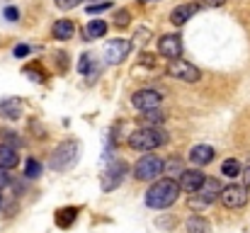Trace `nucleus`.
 Here are the masks:
<instances>
[{"label":"nucleus","instance_id":"nucleus-1","mask_svg":"<svg viewBox=\"0 0 250 233\" xmlns=\"http://www.w3.org/2000/svg\"><path fill=\"white\" fill-rule=\"evenodd\" d=\"M180 192L182 190H180V182L177 180H172V177H158V180H153V185L146 192V204L151 209H167V207H172L177 202Z\"/></svg>","mask_w":250,"mask_h":233},{"label":"nucleus","instance_id":"nucleus-30","mask_svg":"<svg viewBox=\"0 0 250 233\" xmlns=\"http://www.w3.org/2000/svg\"><path fill=\"white\" fill-rule=\"evenodd\" d=\"M139 64H144V66H148V68H153V66H158V61H156V56H151V54H141V56H139Z\"/></svg>","mask_w":250,"mask_h":233},{"label":"nucleus","instance_id":"nucleus-25","mask_svg":"<svg viewBox=\"0 0 250 233\" xmlns=\"http://www.w3.org/2000/svg\"><path fill=\"white\" fill-rule=\"evenodd\" d=\"M129 22H131V15H129V10H117V12H114V27H117V29H124V27H129Z\"/></svg>","mask_w":250,"mask_h":233},{"label":"nucleus","instance_id":"nucleus-26","mask_svg":"<svg viewBox=\"0 0 250 233\" xmlns=\"http://www.w3.org/2000/svg\"><path fill=\"white\" fill-rule=\"evenodd\" d=\"M166 172L170 175V177H172V180H177V177L185 172V170H182V163H180L177 158H172L170 163H166Z\"/></svg>","mask_w":250,"mask_h":233},{"label":"nucleus","instance_id":"nucleus-5","mask_svg":"<svg viewBox=\"0 0 250 233\" xmlns=\"http://www.w3.org/2000/svg\"><path fill=\"white\" fill-rule=\"evenodd\" d=\"M126 172H129V165H126L124 160H114V163H109L107 170L100 175V187H102V192H114V190L124 182Z\"/></svg>","mask_w":250,"mask_h":233},{"label":"nucleus","instance_id":"nucleus-31","mask_svg":"<svg viewBox=\"0 0 250 233\" xmlns=\"http://www.w3.org/2000/svg\"><path fill=\"white\" fill-rule=\"evenodd\" d=\"M2 144H7V146H20V144H22V139H20L17 134L7 131V134H5V139H2Z\"/></svg>","mask_w":250,"mask_h":233},{"label":"nucleus","instance_id":"nucleus-11","mask_svg":"<svg viewBox=\"0 0 250 233\" xmlns=\"http://www.w3.org/2000/svg\"><path fill=\"white\" fill-rule=\"evenodd\" d=\"M158 54L166 56V59H180L182 54V37L180 34H163L158 39Z\"/></svg>","mask_w":250,"mask_h":233},{"label":"nucleus","instance_id":"nucleus-9","mask_svg":"<svg viewBox=\"0 0 250 233\" xmlns=\"http://www.w3.org/2000/svg\"><path fill=\"white\" fill-rule=\"evenodd\" d=\"M131 54V42L129 39H112L107 46H104V59H107V64H112V66H117V64H122L126 56Z\"/></svg>","mask_w":250,"mask_h":233},{"label":"nucleus","instance_id":"nucleus-17","mask_svg":"<svg viewBox=\"0 0 250 233\" xmlns=\"http://www.w3.org/2000/svg\"><path fill=\"white\" fill-rule=\"evenodd\" d=\"M73 32H76V27H73V22H71V20H59V22L51 27V34H54V39H59V42L71 39V37H73Z\"/></svg>","mask_w":250,"mask_h":233},{"label":"nucleus","instance_id":"nucleus-18","mask_svg":"<svg viewBox=\"0 0 250 233\" xmlns=\"http://www.w3.org/2000/svg\"><path fill=\"white\" fill-rule=\"evenodd\" d=\"M76 219H78V209L76 207H63V209L56 212V224L61 229H71L76 224Z\"/></svg>","mask_w":250,"mask_h":233},{"label":"nucleus","instance_id":"nucleus-37","mask_svg":"<svg viewBox=\"0 0 250 233\" xmlns=\"http://www.w3.org/2000/svg\"><path fill=\"white\" fill-rule=\"evenodd\" d=\"M139 2H153V0H139Z\"/></svg>","mask_w":250,"mask_h":233},{"label":"nucleus","instance_id":"nucleus-14","mask_svg":"<svg viewBox=\"0 0 250 233\" xmlns=\"http://www.w3.org/2000/svg\"><path fill=\"white\" fill-rule=\"evenodd\" d=\"M214 155H216V151H214L211 146H207V144H197V146L189 151V163L197 165V168H202V165H209V163L214 160Z\"/></svg>","mask_w":250,"mask_h":233},{"label":"nucleus","instance_id":"nucleus-4","mask_svg":"<svg viewBox=\"0 0 250 233\" xmlns=\"http://www.w3.org/2000/svg\"><path fill=\"white\" fill-rule=\"evenodd\" d=\"M161 175H166V160L161 155H144L134 165V177L136 180L148 182V180H158Z\"/></svg>","mask_w":250,"mask_h":233},{"label":"nucleus","instance_id":"nucleus-7","mask_svg":"<svg viewBox=\"0 0 250 233\" xmlns=\"http://www.w3.org/2000/svg\"><path fill=\"white\" fill-rule=\"evenodd\" d=\"M166 73L170 78H175V80H182V83H197V80L202 78L199 68H197L194 64L185 61V59H172V61L167 64Z\"/></svg>","mask_w":250,"mask_h":233},{"label":"nucleus","instance_id":"nucleus-21","mask_svg":"<svg viewBox=\"0 0 250 233\" xmlns=\"http://www.w3.org/2000/svg\"><path fill=\"white\" fill-rule=\"evenodd\" d=\"M221 175H226V177L236 180V177H241V175H243V165H241L236 158H229V160H224V163H221Z\"/></svg>","mask_w":250,"mask_h":233},{"label":"nucleus","instance_id":"nucleus-35","mask_svg":"<svg viewBox=\"0 0 250 233\" xmlns=\"http://www.w3.org/2000/svg\"><path fill=\"white\" fill-rule=\"evenodd\" d=\"M5 17H7L10 22H15V20H17V10H15V7H7V10H5Z\"/></svg>","mask_w":250,"mask_h":233},{"label":"nucleus","instance_id":"nucleus-27","mask_svg":"<svg viewBox=\"0 0 250 233\" xmlns=\"http://www.w3.org/2000/svg\"><path fill=\"white\" fill-rule=\"evenodd\" d=\"M24 73H27L29 78H32L34 83H42V80L46 78V73H44V71H39L37 66H27V68H24Z\"/></svg>","mask_w":250,"mask_h":233},{"label":"nucleus","instance_id":"nucleus-38","mask_svg":"<svg viewBox=\"0 0 250 233\" xmlns=\"http://www.w3.org/2000/svg\"><path fill=\"white\" fill-rule=\"evenodd\" d=\"M0 207H2V197H0Z\"/></svg>","mask_w":250,"mask_h":233},{"label":"nucleus","instance_id":"nucleus-13","mask_svg":"<svg viewBox=\"0 0 250 233\" xmlns=\"http://www.w3.org/2000/svg\"><path fill=\"white\" fill-rule=\"evenodd\" d=\"M22 112H24V102L20 97H5L0 102V117L5 119H20Z\"/></svg>","mask_w":250,"mask_h":233},{"label":"nucleus","instance_id":"nucleus-34","mask_svg":"<svg viewBox=\"0 0 250 233\" xmlns=\"http://www.w3.org/2000/svg\"><path fill=\"white\" fill-rule=\"evenodd\" d=\"M226 0H199V5H204V7H221Z\"/></svg>","mask_w":250,"mask_h":233},{"label":"nucleus","instance_id":"nucleus-12","mask_svg":"<svg viewBox=\"0 0 250 233\" xmlns=\"http://www.w3.org/2000/svg\"><path fill=\"white\" fill-rule=\"evenodd\" d=\"M204 180H207V175L202 172V170H185L180 177H177V182H180V190L182 192H189V194H197V190L204 185Z\"/></svg>","mask_w":250,"mask_h":233},{"label":"nucleus","instance_id":"nucleus-8","mask_svg":"<svg viewBox=\"0 0 250 233\" xmlns=\"http://www.w3.org/2000/svg\"><path fill=\"white\" fill-rule=\"evenodd\" d=\"M248 190H246V185H226L224 190H221V204L226 207V209H243L246 204H248Z\"/></svg>","mask_w":250,"mask_h":233},{"label":"nucleus","instance_id":"nucleus-22","mask_svg":"<svg viewBox=\"0 0 250 233\" xmlns=\"http://www.w3.org/2000/svg\"><path fill=\"white\" fill-rule=\"evenodd\" d=\"M85 34H87V39H100V37H104V34H107V22H104V20H90Z\"/></svg>","mask_w":250,"mask_h":233},{"label":"nucleus","instance_id":"nucleus-33","mask_svg":"<svg viewBox=\"0 0 250 233\" xmlns=\"http://www.w3.org/2000/svg\"><path fill=\"white\" fill-rule=\"evenodd\" d=\"M12 54H15L17 59H24V56L29 54V46H27V44H20V46H15V51H12Z\"/></svg>","mask_w":250,"mask_h":233},{"label":"nucleus","instance_id":"nucleus-32","mask_svg":"<svg viewBox=\"0 0 250 233\" xmlns=\"http://www.w3.org/2000/svg\"><path fill=\"white\" fill-rule=\"evenodd\" d=\"M10 182H12V175H10V170H7V168H0V190H2V187H7Z\"/></svg>","mask_w":250,"mask_h":233},{"label":"nucleus","instance_id":"nucleus-2","mask_svg":"<svg viewBox=\"0 0 250 233\" xmlns=\"http://www.w3.org/2000/svg\"><path fill=\"white\" fill-rule=\"evenodd\" d=\"M166 144H167V134L163 129H158V127H141V129H136L129 136V146L134 151H144V153H151V151H156V148H161Z\"/></svg>","mask_w":250,"mask_h":233},{"label":"nucleus","instance_id":"nucleus-29","mask_svg":"<svg viewBox=\"0 0 250 233\" xmlns=\"http://www.w3.org/2000/svg\"><path fill=\"white\" fill-rule=\"evenodd\" d=\"M54 2H56V7H61V10H73V7L81 5V0H54Z\"/></svg>","mask_w":250,"mask_h":233},{"label":"nucleus","instance_id":"nucleus-16","mask_svg":"<svg viewBox=\"0 0 250 233\" xmlns=\"http://www.w3.org/2000/svg\"><path fill=\"white\" fill-rule=\"evenodd\" d=\"M78 71H81V76L87 78V83H92L97 73H100V64L90 56V54H83L81 56V61H78Z\"/></svg>","mask_w":250,"mask_h":233},{"label":"nucleus","instance_id":"nucleus-6","mask_svg":"<svg viewBox=\"0 0 250 233\" xmlns=\"http://www.w3.org/2000/svg\"><path fill=\"white\" fill-rule=\"evenodd\" d=\"M221 190H224V187L219 185V180L207 177L204 185L197 190V197L189 199V207H192V209H202V207H207V204H214V202L221 197Z\"/></svg>","mask_w":250,"mask_h":233},{"label":"nucleus","instance_id":"nucleus-10","mask_svg":"<svg viewBox=\"0 0 250 233\" xmlns=\"http://www.w3.org/2000/svg\"><path fill=\"white\" fill-rule=\"evenodd\" d=\"M163 102V95L158 90H139L134 92L131 97V105L139 109V112H151V109H158Z\"/></svg>","mask_w":250,"mask_h":233},{"label":"nucleus","instance_id":"nucleus-15","mask_svg":"<svg viewBox=\"0 0 250 233\" xmlns=\"http://www.w3.org/2000/svg\"><path fill=\"white\" fill-rule=\"evenodd\" d=\"M199 10V2H187V5H177L172 12H170V22L175 27H182L187 20H192V15Z\"/></svg>","mask_w":250,"mask_h":233},{"label":"nucleus","instance_id":"nucleus-23","mask_svg":"<svg viewBox=\"0 0 250 233\" xmlns=\"http://www.w3.org/2000/svg\"><path fill=\"white\" fill-rule=\"evenodd\" d=\"M141 119H144V124H146V127H153V124H158V127H161V124L166 122V114H163V112H161V107H158V109L144 112V117H141Z\"/></svg>","mask_w":250,"mask_h":233},{"label":"nucleus","instance_id":"nucleus-28","mask_svg":"<svg viewBox=\"0 0 250 233\" xmlns=\"http://www.w3.org/2000/svg\"><path fill=\"white\" fill-rule=\"evenodd\" d=\"M109 7H112V2H109V0H104V2L87 5V12H90V15H97V12H104V10H109Z\"/></svg>","mask_w":250,"mask_h":233},{"label":"nucleus","instance_id":"nucleus-24","mask_svg":"<svg viewBox=\"0 0 250 233\" xmlns=\"http://www.w3.org/2000/svg\"><path fill=\"white\" fill-rule=\"evenodd\" d=\"M24 175H27L29 180L39 177V175H42V163H39L37 158H27V163H24Z\"/></svg>","mask_w":250,"mask_h":233},{"label":"nucleus","instance_id":"nucleus-36","mask_svg":"<svg viewBox=\"0 0 250 233\" xmlns=\"http://www.w3.org/2000/svg\"><path fill=\"white\" fill-rule=\"evenodd\" d=\"M243 180H246V190L250 192V168H246V170H243Z\"/></svg>","mask_w":250,"mask_h":233},{"label":"nucleus","instance_id":"nucleus-19","mask_svg":"<svg viewBox=\"0 0 250 233\" xmlns=\"http://www.w3.org/2000/svg\"><path fill=\"white\" fill-rule=\"evenodd\" d=\"M17 163H20V155H17V151H15L12 146H7V144H0V168L12 170Z\"/></svg>","mask_w":250,"mask_h":233},{"label":"nucleus","instance_id":"nucleus-20","mask_svg":"<svg viewBox=\"0 0 250 233\" xmlns=\"http://www.w3.org/2000/svg\"><path fill=\"white\" fill-rule=\"evenodd\" d=\"M185 229H187V233H211V224L204 216H189Z\"/></svg>","mask_w":250,"mask_h":233},{"label":"nucleus","instance_id":"nucleus-3","mask_svg":"<svg viewBox=\"0 0 250 233\" xmlns=\"http://www.w3.org/2000/svg\"><path fill=\"white\" fill-rule=\"evenodd\" d=\"M78 155H81V144L73 141V139H68V141H63V144H59L54 148L51 160H49V168L54 172H66V170H71L78 163Z\"/></svg>","mask_w":250,"mask_h":233}]
</instances>
